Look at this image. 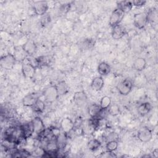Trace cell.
<instances>
[{
	"label": "cell",
	"instance_id": "1",
	"mask_svg": "<svg viewBox=\"0 0 158 158\" xmlns=\"http://www.w3.org/2000/svg\"><path fill=\"white\" fill-rule=\"evenodd\" d=\"M59 96L57 85H51L47 87L43 92V96L46 102L52 103L57 100Z\"/></svg>",
	"mask_w": 158,
	"mask_h": 158
},
{
	"label": "cell",
	"instance_id": "2",
	"mask_svg": "<svg viewBox=\"0 0 158 158\" xmlns=\"http://www.w3.org/2000/svg\"><path fill=\"white\" fill-rule=\"evenodd\" d=\"M148 23L146 12H141L136 13L133 17V24L138 29L144 28Z\"/></svg>",
	"mask_w": 158,
	"mask_h": 158
},
{
	"label": "cell",
	"instance_id": "3",
	"mask_svg": "<svg viewBox=\"0 0 158 158\" xmlns=\"http://www.w3.org/2000/svg\"><path fill=\"white\" fill-rule=\"evenodd\" d=\"M17 60L14 56L10 53L2 56L0 60V64L2 69L5 70H11L14 67Z\"/></svg>",
	"mask_w": 158,
	"mask_h": 158
},
{
	"label": "cell",
	"instance_id": "4",
	"mask_svg": "<svg viewBox=\"0 0 158 158\" xmlns=\"http://www.w3.org/2000/svg\"><path fill=\"white\" fill-rule=\"evenodd\" d=\"M124 15L125 13H123L120 9L117 7L115 8L111 13L109 18V24L110 26L113 27L117 25L120 24L124 17Z\"/></svg>",
	"mask_w": 158,
	"mask_h": 158
},
{
	"label": "cell",
	"instance_id": "5",
	"mask_svg": "<svg viewBox=\"0 0 158 158\" xmlns=\"http://www.w3.org/2000/svg\"><path fill=\"white\" fill-rule=\"evenodd\" d=\"M132 88L133 83L131 80L129 78H125L119 83L117 89L121 95L127 96L131 92Z\"/></svg>",
	"mask_w": 158,
	"mask_h": 158
},
{
	"label": "cell",
	"instance_id": "6",
	"mask_svg": "<svg viewBox=\"0 0 158 158\" xmlns=\"http://www.w3.org/2000/svg\"><path fill=\"white\" fill-rule=\"evenodd\" d=\"M31 122L33 125V133L36 134L40 137L44 133L46 130L44 123H43L41 118L39 117H35Z\"/></svg>",
	"mask_w": 158,
	"mask_h": 158
},
{
	"label": "cell",
	"instance_id": "7",
	"mask_svg": "<svg viewBox=\"0 0 158 158\" xmlns=\"http://www.w3.org/2000/svg\"><path fill=\"white\" fill-rule=\"evenodd\" d=\"M36 72V67L30 62H23L22 65V72L26 78H33Z\"/></svg>",
	"mask_w": 158,
	"mask_h": 158
},
{
	"label": "cell",
	"instance_id": "8",
	"mask_svg": "<svg viewBox=\"0 0 158 158\" xmlns=\"http://www.w3.org/2000/svg\"><path fill=\"white\" fill-rule=\"evenodd\" d=\"M33 8L36 15L42 16L47 13L49 6L46 1H40L35 2L33 5Z\"/></svg>",
	"mask_w": 158,
	"mask_h": 158
},
{
	"label": "cell",
	"instance_id": "9",
	"mask_svg": "<svg viewBox=\"0 0 158 158\" xmlns=\"http://www.w3.org/2000/svg\"><path fill=\"white\" fill-rule=\"evenodd\" d=\"M138 138L142 143H148L152 138V131L148 127H143L138 132Z\"/></svg>",
	"mask_w": 158,
	"mask_h": 158
},
{
	"label": "cell",
	"instance_id": "10",
	"mask_svg": "<svg viewBox=\"0 0 158 158\" xmlns=\"http://www.w3.org/2000/svg\"><path fill=\"white\" fill-rule=\"evenodd\" d=\"M126 32L125 28L123 25L118 24L112 27L111 35L113 39L118 40L121 39L126 34Z\"/></svg>",
	"mask_w": 158,
	"mask_h": 158
},
{
	"label": "cell",
	"instance_id": "11",
	"mask_svg": "<svg viewBox=\"0 0 158 158\" xmlns=\"http://www.w3.org/2000/svg\"><path fill=\"white\" fill-rule=\"evenodd\" d=\"M36 93H31L25 96L22 99V104L25 107H32L38 99Z\"/></svg>",
	"mask_w": 158,
	"mask_h": 158
},
{
	"label": "cell",
	"instance_id": "12",
	"mask_svg": "<svg viewBox=\"0 0 158 158\" xmlns=\"http://www.w3.org/2000/svg\"><path fill=\"white\" fill-rule=\"evenodd\" d=\"M87 96L83 91H77L74 94L73 101L78 107H83L87 103Z\"/></svg>",
	"mask_w": 158,
	"mask_h": 158
},
{
	"label": "cell",
	"instance_id": "13",
	"mask_svg": "<svg viewBox=\"0 0 158 158\" xmlns=\"http://www.w3.org/2000/svg\"><path fill=\"white\" fill-rule=\"evenodd\" d=\"M22 48L28 56H33L37 50V46L35 43L31 40H27L22 46Z\"/></svg>",
	"mask_w": 158,
	"mask_h": 158
},
{
	"label": "cell",
	"instance_id": "14",
	"mask_svg": "<svg viewBox=\"0 0 158 158\" xmlns=\"http://www.w3.org/2000/svg\"><path fill=\"white\" fill-rule=\"evenodd\" d=\"M60 128L63 133L67 134L74 129V122L69 118H64L60 122Z\"/></svg>",
	"mask_w": 158,
	"mask_h": 158
},
{
	"label": "cell",
	"instance_id": "15",
	"mask_svg": "<svg viewBox=\"0 0 158 158\" xmlns=\"http://www.w3.org/2000/svg\"><path fill=\"white\" fill-rule=\"evenodd\" d=\"M20 127L22 131L23 138L25 139L30 138L33 134V128L31 122L24 123L22 125H21Z\"/></svg>",
	"mask_w": 158,
	"mask_h": 158
},
{
	"label": "cell",
	"instance_id": "16",
	"mask_svg": "<svg viewBox=\"0 0 158 158\" xmlns=\"http://www.w3.org/2000/svg\"><path fill=\"white\" fill-rule=\"evenodd\" d=\"M104 85V81L102 77H96L94 78L91 83V87L94 91H101Z\"/></svg>",
	"mask_w": 158,
	"mask_h": 158
},
{
	"label": "cell",
	"instance_id": "17",
	"mask_svg": "<svg viewBox=\"0 0 158 158\" xmlns=\"http://www.w3.org/2000/svg\"><path fill=\"white\" fill-rule=\"evenodd\" d=\"M146 67V60L143 57H137L133 63V68L138 72L143 71Z\"/></svg>",
	"mask_w": 158,
	"mask_h": 158
},
{
	"label": "cell",
	"instance_id": "18",
	"mask_svg": "<svg viewBox=\"0 0 158 158\" xmlns=\"http://www.w3.org/2000/svg\"><path fill=\"white\" fill-rule=\"evenodd\" d=\"M117 8L120 9L123 13H128L129 12L132 7L133 4L131 1H121L117 2Z\"/></svg>",
	"mask_w": 158,
	"mask_h": 158
},
{
	"label": "cell",
	"instance_id": "19",
	"mask_svg": "<svg viewBox=\"0 0 158 158\" xmlns=\"http://www.w3.org/2000/svg\"><path fill=\"white\" fill-rule=\"evenodd\" d=\"M152 109L151 104L148 102H143L139 105L138 107V112L141 116H144L147 115Z\"/></svg>",
	"mask_w": 158,
	"mask_h": 158
},
{
	"label": "cell",
	"instance_id": "20",
	"mask_svg": "<svg viewBox=\"0 0 158 158\" xmlns=\"http://www.w3.org/2000/svg\"><path fill=\"white\" fill-rule=\"evenodd\" d=\"M110 66L105 62H101L98 67V72L101 76H106L110 72Z\"/></svg>",
	"mask_w": 158,
	"mask_h": 158
},
{
	"label": "cell",
	"instance_id": "21",
	"mask_svg": "<svg viewBox=\"0 0 158 158\" xmlns=\"http://www.w3.org/2000/svg\"><path fill=\"white\" fill-rule=\"evenodd\" d=\"M101 110H102V109L101 108L99 104H93L89 106L88 111L90 117H94L99 116Z\"/></svg>",
	"mask_w": 158,
	"mask_h": 158
},
{
	"label": "cell",
	"instance_id": "22",
	"mask_svg": "<svg viewBox=\"0 0 158 158\" xmlns=\"http://www.w3.org/2000/svg\"><path fill=\"white\" fill-rule=\"evenodd\" d=\"M95 44V41L94 40L91 38H87L85 39L84 41H83L80 44V47L81 49L83 50H88L90 49H92Z\"/></svg>",
	"mask_w": 158,
	"mask_h": 158
},
{
	"label": "cell",
	"instance_id": "23",
	"mask_svg": "<svg viewBox=\"0 0 158 158\" xmlns=\"http://www.w3.org/2000/svg\"><path fill=\"white\" fill-rule=\"evenodd\" d=\"M33 110L37 113V114H40L42 113L44 109H45V104L43 101L41 99H38L37 101L35 102V104L31 107Z\"/></svg>",
	"mask_w": 158,
	"mask_h": 158
},
{
	"label": "cell",
	"instance_id": "24",
	"mask_svg": "<svg viewBox=\"0 0 158 158\" xmlns=\"http://www.w3.org/2000/svg\"><path fill=\"white\" fill-rule=\"evenodd\" d=\"M14 56H15L17 61H23L25 59H26V56L27 54L21 47L20 48H15Z\"/></svg>",
	"mask_w": 158,
	"mask_h": 158
},
{
	"label": "cell",
	"instance_id": "25",
	"mask_svg": "<svg viewBox=\"0 0 158 158\" xmlns=\"http://www.w3.org/2000/svg\"><path fill=\"white\" fill-rule=\"evenodd\" d=\"M101 146V143L97 139H92L89 140L87 144L88 149L92 151H96Z\"/></svg>",
	"mask_w": 158,
	"mask_h": 158
},
{
	"label": "cell",
	"instance_id": "26",
	"mask_svg": "<svg viewBox=\"0 0 158 158\" xmlns=\"http://www.w3.org/2000/svg\"><path fill=\"white\" fill-rule=\"evenodd\" d=\"M111 104V98L108 96H103L100 101L99 106L103 110H106Z\"/></svg>",
	"mask_w": 158,
	"mask_h": 158
},
{
	"label": "cell",
	"instance_id": "27",
	"mask_svg": "<svg viewBox=\"0 0 158 158\" xmlns=\"http://www.w3.org/2000/svg\"><path fill=\"white\" fill-rule=\"evenodd\" d=\"M107 112L112 115V116H116L119 114L120 113V108L119 106L117 104H112L107 108Z\"/></svg>",
	"mask_w": 158,
	"mask_h": 158
},
{
	"label": "cell",
	"instance_id": "28",
	"mask_svg": "<svg viewBox=\"0 0 158 158\" xmlns=\"http://www.w3.org/2000/svg\"><path fill=\"white\" fill-rule=\"evenodd\" d=\"M117 148H118V142L115 140H111L109 141L106 145V151L109 152H114L117 150Z\"/></svg>",
	"mask_w": 158,
	"mask_h": 158
},
{
	"label": "cell",
	"instance_id": "29",
	"mask_svg": "<svg viewBox=\"0 0 158 158\" xmlns=\"http://www.w3.org/2000/svg\"><path fill=\"white\" fill-rule=\"evenodd\" d=\"M102 119V118L99 116L94 117H91L89 120V123L92 127V128H93L94 129H96L99 127Z\"/></svg>",
	"mask_w": 158,
	"mask_h": 158
},
{
	"label": "cell",
	"instance_id": "30",
	"mask_svg": "<svg viewBox=\"0 0 158 158\" xmlns=\"http://www.w3.org/2000/svg\"><path fill=\"white\" fill-rule=\"evenodd\" d=\"M148 22H157V10L155 9H151L148 13Z\"/></svg>",
	"mask_w": 158,
	"mask_h": 158
},
{
	"label": "cell",
	"instance_id": "31",
	"mask_svg": "<svg viewBox=\"0 0 158 158\" xmlns=\"http://www.w3.org/2000/svg\"><path fill=\"white\" fill-rule=\"evenodd\" d=\"M30 152L27 151L26 150L22 149V150H17L15 152H14L12 156V157H27L30 156Z\"/></svg>",
	"mask_w": 158,
	"mask_h": 158
},
{
	"label": "cell",
	"instance_id": "32",
	"mask_svg": "<svg viewBox=\"0 0 158 158\" xmlns=\"http://www.w3.org/2000/svg\"><path fill=\"white\" fill-rule=\"evenodd\" d=\"M51 22V16L48 13H46L44 14L43 15L41 16V20H40V23L41 26L46 27L47 26L49 23Z\"/></svg>",
	"mask_w": 158,
	"mask_h": 158
},
{
	"label": "cell",
	"instance_id": "33",
	"mask_svg": "<svg viewBox=\"0 0 158 158\" xmlns=\"http://www.w3.org/2000/svg\"><path fill=\"white\" fill-rule=\"evenodd\" d=\"M57 88L59 94H64V93H65L68 88L66 83L64 81L60 82L59 83V85L57 86Z\"/></svg>",
	"mask_w": 158,
	"mask_h": 158
},
{
	"label": "cell",
	"instance_id": "34",
	"mask_svg": "<svg viewBox=\"0 0 158 158\" xmlns=\"http://www.w3.org/2000/svg\"><path fill=\"white\" fill-rule=\"evenodd\" d=\"M133 6L135 7H142L146 3V1H139V0H135L131 1Z\"/></svg>",
	"mask_w": 158,
	"mask_h": 158
},
{
	"label": "cell",
	"instance_id": "35",
	"mask_svg": "<svg viewBox=\"0 0 158 158\" xmlns=\"http://www.w3.org/2000/svg\"><path fill=\"white\" fill-rule=\"evenodd\" d=\"M70 6H71V4L70 3L63 4L62 6H61L60 10L62 13H67L70 10Z\"/></svg>",
	"mask_w": 158,
	"mask_h": 158
},
{
	"label": "cell",
	"instance_id": "36",
	"mask_svg": "<svg viewBox=\"0 0 158 158\" xmlns=\"http://www.w3.org/2000/svg\"><path fill=\"white\" fill-rule=\"evenodd\" d=\"M153 156L155 157H158V150H157V149H156L153 151Z\"/></svg>",
	"mask_w": 158,
	"mask_h": 158
}]
</instances>
